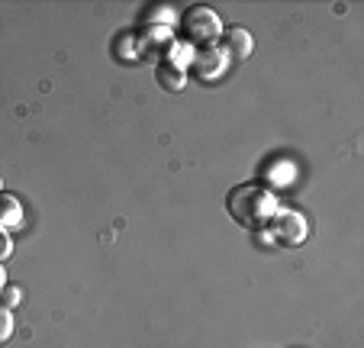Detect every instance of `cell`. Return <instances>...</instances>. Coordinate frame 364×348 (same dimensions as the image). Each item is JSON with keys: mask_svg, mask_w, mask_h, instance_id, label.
<instances>
[{"mask_svg": "<svg viewBox=\"0 0 364 348\" xmlns=\"http://www.w3.org/2000/svg\"><path fill=\"white\" fill-rule=\"evenodd\" d=\"M277 210H281V197L274 187L262 184V181H248L226 194V213L248 232L268 229Z\"/></svg>", "mask_w": 364, "mask_h": 348, "instance_id": "1", "label": "cell"}, {"mask_svg": "<svg viewBox=\"0 0 364 348\" xmlns=\"http://www.w3.org/2000/svg\"><path fill=\"white\" fill-rule=\"evenodd\" d=\"M20 300H23V290H20V287H16V284L4 287V294H0V307L14 310V307H20Z\"/></svg>", "mask_w": 364, "mask_h": 348, "instance_id": "11", "label": "cell"}, {"mask_svg": "<svg viewBox=\"0 0 364 348\" xmlns=\"http://www.w3.org/2000/svg\"><path fill=\"white\" fill-rule=\"evenodd\" d=\"M155 78H159V84H161L165 90H171V94H178V90H184V88H187V71L174 68V65H168V62H161V65H159Z\"/></svg>", "mask_w": 364, "mask_h": 348, "instance_id": "9", "label": "cell"}, {"mask_svg": "<svg viewBox=\"0 0 364 348\" xmlns=\"http://www.w3.org/2000/svg\"><path fill=\"white\" fill-rule=\"evenodd\" d=\"M139 46H142L145 58H161V62H168V55L178 46V39H174V29L168 26V23H145V26L139 29Z\"/></svg>", "mask_w": 364, "mask_h": 348, "instance_id": "5", "label": "cell"}, {"mask_svg": "<svg viewBox=\"0 0 364 348\" xmlns=\"http://www.w3.org/2000/svg\"><path fill=\"white\" fill-rule=\"evenodd\" d=\"M14 255V239H10V232L7 229H0V265Z\"/></svg>", "mask_w": 364, "mask_h": 348, "instance_id": "12", "label": "cell"}, {"mask_svg": "<svg viewBox=\"0 0 364 348\" xmlns=\"http://www.w3.org/2000/svg\"><path fill=\"white\" fill-rule=\"evenodd\" d=\"M268 232H271V239H274V246L296 248V246H303V242H306L309 223H306V216H303L300 210H287V206H281V210H277V216L271 219Z\"/></svg>", "mask_w": 364, "mask_h": 348, "instance_id": "3", "label": "cell"}, {"mask_svg": "<svg viewBox=\"0 0 364 348\" xmlns=\"http://www.w3.org/2000/svg\"><path fill=\"white\" fill-rule=\"evenodd\" d=\"M229 68V58L220 46H210V48H193V58H191V68L187 75H193L200 84H210L216 78H223Z\"/></svg>", "mask_w": 364, "mask_h": 348, "instance_id": "4", "label": "cell"}, {"mask_svg": "<svg viewBox=\"0 0 364 348\" xmlns=\"http://www.w3.org/2000/svg\"><path fill=\"white\" fill-rule=\"evenodd\" d=\"M220 48L226 52L229 65H242V62L252 58L255 39H252V33H248L245 26H229L226 33H223V39H220Z\"/></svg>", "mask_w": 364, "mask_h": 348, "instance_id": "6", "label": "cell"}, {"mask_svg": "<svg viewBox=\"0 0 364 348\" xmlns=\"http://www.w3.org/2000/svg\"><path fill=\"white\" fill-rule=\"evenodd\" d=\"M14 332H16V322H14V310L0 307V348H4V345H7L10 339H14Z\"/></svg>", "mask_w": 364, "mask_h": 348, "instance_id": "10", "label": "cell"}, {"mask_svg": "<svg viewBox=\"0 0 364 348\" xmlns=\"http://www.w3.org/2000/svg\"><path fill=\"white\" fill-rule=\"evenodd\" d=\"M23 226V206L14 194H0V229H20Z\"/></svg>", "mask_w": 364, "mask_h": 348, "instance_id": "8", "label": "cell"}, {"mask_svg": "<svg viewBox=\"0 0 364 348\" xmlns=\"http://www.w3.org/2000/svg\"><path fill=\"white\" fill-rule=\"evenodd\" d=\"M110 55L117 58L119 65H139V62H142L145 55H142V46H139V33H136V29H123V33L113 39Z\"/></svg>", "mask_w": 364, "mask_h": 348, "instance_id": "7", "label": "cell"}, {"mask_svg": "<svg viewBox=\"0 0 364 348\" xmlns=\"http://www.w3.org/2000/svg\"><path fill=\"white\" fill-rule=\"evenodd\" d=\"M223 33H226V26H223L220 14L213 7H206V4H193V7H187L181 14V36H184V42L191 48L220 46Z\"/></svg>", "mask_w": 364, "mask_h": 348, "instance_id": "2", "label": "cell"}, {"mask_svg": "<svg viewBox=\"0 0 364 348\" xmlns=\"http://www.w3.org/2000/svg\"><path fill=\"white\" fill-rule=\"evenodd\" d=\"M4 287H7V271H4V265H0V294H4Z\"/></svg>", "mask_w": 364, "mask_h": 348, "instance_id": "13", "label": "cell"}]
</instances>
